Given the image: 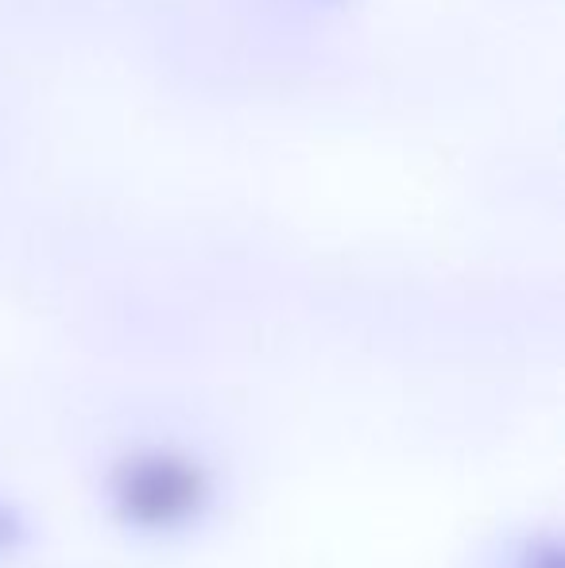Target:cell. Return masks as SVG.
Returning <instances> with one entry per match:
<instances>
[{
  "label": "cell",
  "instance_id": "obj_1",
  "mask_svg": "<svg viewBox=\"0 0 565 568\" xmlns=\"http://www.w3.org/2000/svg\"><path fill=\"white\" fill-rule=\"evenodd\" d=\"M121 503L137 523L171 526L186 518L190 510H198L202 479L179 460H143L121 484Z\"/></svg>",
  "mask_w": 565,
  "mask_h": 568
},
{
  "label": "cell",
  "instance_id": "obj_2",
  "mask_svg": "<svg viewBox=\"0 0 565 568\" xmlns=\"http://www.w3.org/2000/svg\"><path fill=\"white\" fill-rule=\"evenodd\" d=\"M20 538H23V530H20V523H16V515L0 507V549H12Z\"/></svg>",
  "mask_w": 565,
  "mask_h": 568
}]
</instances>
